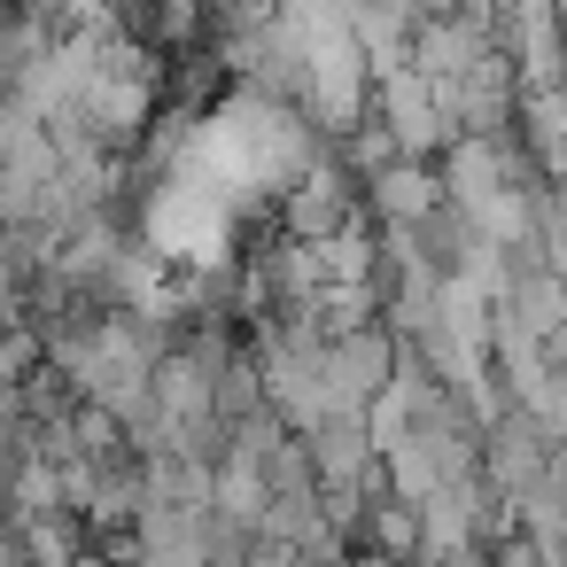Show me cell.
<instances>
[{"label": "cell", "mask_w": 567, "mask_h": 567, "mask_svg": "<svg viewBox=\"0 0 567 567\" xmlns=\"http://www.w3.org/2000/svg\"><path fill=\"white\" fill-rule=\"evenodd\" d=\"M358 218H365V179H358L334 148H319V156H303V164L288 172V187H280V234L327 241V234H342V226H358Z\"/></svg>", "instance_id": "1"}, {"label": "cell", "mask_w": 567, "mask_h": 567, "mask_svg": "<svg viewBox=\"0 0 567 567\" xmlns=\"http://www.w3.org/2000/svg\"><path fill=\"white\" fill-rule=\"evenodd\" d=\"M365 102H373V110L389 117V133H396V156H443V141H451V125L435 117V94H427V79H420L412 63H396V71H381Z\"/></svg>", "instance_id": "2"}, {"label": "cell", "mask_w": 567, "mask_h": 567, "mask_svg": "<svg viewBox=\"0 0 567 567\" xmlns=\"http://www.w3.org/2000/svg\"><path fill=\"white\" fill-rule=\"evenodd\" d=\"M435 203H443L435 156H389L381 172H365V218H427Z\"/></svg>", "instance_id": "3"}, {"label": "cell", "mask_w": 567, "mask_h": 567, "mask_svg": "<svg viewBox=\"0 0 567 567\" xmlns=\"http://www.w3.org/2000/svg\"><path fill=\"white\" fill-rule=\"evenodd\" d=\"M311 443V474L319 482H365L373 474V435H365V412H319L303 427Z\"/></svg>", "instance_id": "4"}, {"label": "cell", "mask_w": 567, "mask_h": 567, "mask_svg": "<svg viewBox=\"0 0 567 567\" xmlns=\"http://www.w3.org/2000/svg\"><path fill=\"white\" fill-rule=\"evenodd\" d=\"M265 466L249 458V451H226L218 466H210V513L218 520H234V528H257L265 520Z\"/></svg>", "instance_id": "5"}, {"label": "cell", "mask_w": 567, "mask_h": 567, "mask_svg": "<svg viewBox=\"0 0 567 567\" xmlns=\"http://www.w3.org/2000/svg\"><path fill=\"white\" fill-rule=\"evenodd\" d=\"M513 513H520V536L536 544V559H544V567H567V489H559L551 474H536V482L513 497Z\"/></svg>", "instance_id": "6"}, {"label": "cell", "mask_w": 567, "mask_h": 567, "mask_svg": "<svg viewBox=\"0 0 567 567\" xmlns=\"http://www.w3.org/2000/svg\"><path fill=\"white\" fill-rule=\"evenodd\" d=\"M257 466H265V489H311V482H319V474H311V443H303L296 427H280Z\"/></svg>", "instance_id": "7"}, {"label": "cell", "mask_w": 567, "mask_h": 567, "mask_svg": "<svg viewBox=\"0 0 567 567\" xmlns=\"http://www.w3.org/2000/svg\"><path fill=\"white\" fill-rule=\"evenodd\" d=\"M40 9H48V24H55V32H117L110 0H40Z\"/></svg>", "instance_id": "8"}]
</instances>
